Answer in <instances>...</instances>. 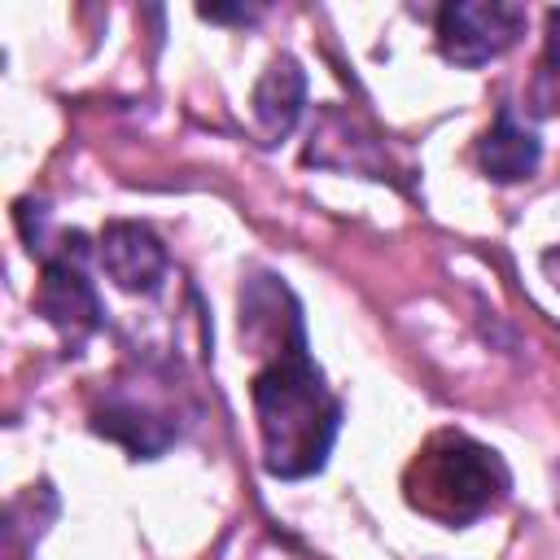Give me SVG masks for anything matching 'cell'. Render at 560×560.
<instances>
[{
  "label": "cell",
  "mask_w": 560,
  "mask_h": 560,
  "mask_svg": "<svg viewBox=\"0 0 560 560\" xmlns=\"http://www.w3.org/2000/svg\"><path fill=\"white\" fill-rule=\"evenodd\" d=\"M529 109L534 114H560V9L547 13V39H542L538 74L529 83Z\"/></svg>",
  "instance_id": "8"
},
{
  "label": "cell",
  "mask_w": 560,
  "mask_h": 560,
  "mask_svg": "<svg viewBox=\"0 0 560 560\" xmlns=\"http://www.w3.org/2000/svg\"><path fill=\"white\" fill-rule=\"evenodd\" d=\"M302 101H306V74L298 70L293 57H276L267 66V74L258 79L254 88V122H258V136L267 144L284 140L302 114Z\"/></svg>",
  "instance_id": "7"
},
{
  "label": "cell",
  "mask_w": 560,
  "mask_h": 560,
  "mask_svg": "<svg viewBox=\"0 0 560 560\" xmlns=\"http://www.w3.org/2000/svg\"><path fill=\"white\" fill-rule=\"evenodd\" d=\"M241 315L258 319L276 337V354L254 372L249 398L262 438V468L280 481H298L324 468L337 429L341 402L324 385V372L311 359L298 298L276 276H254L241 293Z\"/></svg>",
  "instance_id": "1"
},
{
  "label": "cell",
  "mask_w": 560,
  "mask_h": 560,
  "mask_svg": "<svg viewBox=\"0 0 560 560\" xmlns=\"http://www.w3.org/2000/svg\"><path fill=\"white\" fill-rule=\"evenodd\" d=\"M402 490L420 516L438 525H468L508 494V468L490 446L442 429L411 459Z\"/></svg>",
  "instance_id": "2"
},
{
  "label": "cell",
  "mask_w": 560,
  "mask_h": 560,
  "mask_svg": "<svg viewBox=\"0 0 560 560\" xmlns=\"http://www.w3.org/2000/svg\"><path fill=\"white\" fill-rule=\"evenodd\" d=\"M201 18H210V22H249L254 18V9H201Z\"/></svg>",
  "instance_id": "9"
},
{
  "label": "cell",
  "mask_w": 560,
  "mask_h": 560,
  "mask_svg": "<svg viewBox=\"0 0 560 560\" xmlns=\"http://www.w3.org/2000/svg\"><path fill=\"white\" fill-rule=\"evenodd\" d=\"M525 31V9L508 0H455L438 9V48L455 66H486Z\"/></svg>",
  "instance_id": "4"
},
{
  "label": "cell",
  "mask_w": 560,
  "mask_h": 560,
  "mask_svg": "<svg viewBox=\"0 0 560 560\" xmlns=\"http://www.w3.org/2000/svg\"><path fill=\"white\" fill-rule=\"evenodd\" d=\"M101 267L127 293H153L166 276V249L144 223L114 219L101 232Z\"/></svg>",
  "instance_id": "5"
},
{
  "label": "cell",
  "mask_w": 560,
  "mask_h": 560,
  "mask_svg": "<svg viewBox=\"0 0 560 560\" xmlns=\"http://www.w3.org/2000/svg\"><path fill=\"white\" fill-rule=\"evenodd\" d=\"M83 258H88V245L79 232H70L61 241V254L44 258V276H39V293H35V311L61 332L66 346H83L101 328V315H105Z\"/></svg>",
  "instance_id": "3"
},
{
  "label": "cell",
  "mask_w": 560,
  "mask_h": 560,
  "mask_svg": "<svg viewBox=\"0 0 560 560\" xmlns=\"http://www.w3.org/2000/svg\"><path fill=\"white\" fill-rule=\"evenodd\" d=\"M538 158H542V144L538 136L516 122V114L503 105L499 118L490 122V131L477 140V166L494 179V184H516L525 175L538 171Z\"/></svg>",
  "instance_id": "6"
}]
</instances>
